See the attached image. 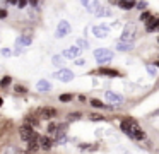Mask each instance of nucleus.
Wrapping results in <instances>:
<instances>
[{"label": "nucleus", "instance_id": "f704fd0d", "mask_svg": "<svg viewBox=\"0 0 159 154\" xmlns=\"http://www.w3.org/2000/svg\"><path fill=\"white\" fill-rule=\"evenodd\" d=\"M137 7H139L140 10H142V9H145V7H147V2H139V3H137Z\"/></svg>", "mask_w": 159, "mask_h": 154}, {"label": "nucleus", "instance_id": "c85d7f7f", "mask_svg": "<svg viewBox=\"0 0 159 154\" xmlns=\"http://www.w3.org/2000/svg\"><path fill=\"white\" fill-rule=\"evenodd\" d=\"M55 130H58V125H55V123H50V125H48V132H55Z\"/></svg>", "mask_w": 159, "mask_h": 154}, {"label": "nucleus", "instance_id": "4c0bfd02", "mask_svg": "<svg viewBox=\"0 0 159 154\" xmlns=\"http://www.w3.org/2000/svg\"><path fill=\"white\" fill-rule=\"evenodd\" d=\"M156 65H157V67H159V62H156Z\"/></svg>", "mask_w": 159, "mask_h": 154}, {"label": "nucleus", "instance_id": "b1692460", "mask_svg": "<svg viewBox=\"0 0 159 154\" xmlns=\"http://www.w3.org/2000/svg\"><path fill=\"white\" fill-rule=\"evenodd\" d=\"M77 46H79V48H86V50H87V48H89V43H87V41L86 40H77Z\"/></svg>", "mask_w": 159, "mask_h": 154}, {"label": "nucleus", "instance_id": "6ab92c4d", "mask_svg": "<svg viewBox=\"0 0 159 154\" xmlns=\"http://www.w3.org/2000/svg\"><path fill=\"white\" fill-rule=\"evenodd\" d=\"M82 5L86 7V10H87V12H91V14H94V12H96V9H98V3L96 2H82Z\"/></svg>", "mask_w": 159, "mask_h": 154}, {"label": "nucleus", "instance_id": "a211bd4d", "mask_svg": "<svg viewBox=\"0 0 159 154\" xmlns=\"http://www.w3.org/2000/svg\"><path fill=\"white\" fill-rule=\"evenodd\" d=\"M145 70H147V74L151 75V77H156V75H157V65L156 63H147L145 65Z\"/></svg>", "mask_w": 159, "mask_h": 154}, {"label": "nucleus", "instance_id": "2f4dec72", "mask_svg": "<svg viewBox=\"0 0 159 154\" xmlns=\"http://www.w3.org/2000/svg\"><path fill=\"white\" fill-rule=\"evenodd\" d=\"M91 120H93V122H99V120H103V116L101 115H91Z\"/></svg>", "mask_w": 159, "mask_h": 154}, {"label": "nucleus", "instance_id": "bb28decb", "mask_svg": "<svg viewBox=\"0 0 159 154\" xmlns=\"http://www.w3.org/2000/svg\"><path fill=\"white\" fill-rule=\"evenodd\" d=\"M151 17H152V16H151L149 12H142V14H140V21H142V22H147Z\"/></svg>", "mask_w": 159, "mask_h": 154}, {"label": "nucleus", "instance_id": "1a4fd4ad", "mask_svg": "<svg viewBox=\"0 0 159 154\" xmlns=\"http://www.w3.org/2000/svg\"><path fill=\"white\" fill-rule=\"evenodd\" d=\"M93 34L96 38H106L110 34V27L108 26H94L93 27Z\"/></svg>", "mask_w": 159, "mask_h": 154}, {"label": "nucleus", "instance_id": "72a5a7b5", "mask_svg": "<svg viewBox=\"0 0 159 154\" xmlns=\"http://www.w3.org/2000/svg\"><path fill=\"white\" fill-rule=\"evenodd\" d=\"M7 17V10L5 9H0V19H5Z\"/></svg>", "mask_w": 159, "mask_h": 154}, {"label": "nucleus", "instance_id": "393cba45", "mask_svg": "<svg viewBox=\"0 0 159 154\" xmlns=\"http://www.w3.org/2000/svg\"><path fill=\"white\" fill-rule=\"evenodd\" d=\"M11 81H12V79L9 77V75H5V77L2 79V81H0V86H2V87H5V86H9V84H11Z\"/></svg>", "mask_w": 159, "mask_h": 154}, {"label": "nucleus", "instance_id": "c756f323", "mask_svg": "<svg viewBox=\"0 0 159 154\" xmlns=\"http://www.w3.org/2000/svg\"><path fill=\"white\" fill-rule=\"evenodd\" d=\"M79 116H80V113H70L69 120H79Z\"/></svg>", "mask_w": 159, "mask_h": 154}, {"label": "nucleus", "instance_id": "0eeeda50", "mask_svg": "<svg viewBox=\"0 0 159 154\" xmlns=\"http://www.w3.org/2000/svg\"><path fill=\"white\" fill-rule=\"evenodd\" d=\"M80 51H82V50H80L77 44H74V46L63 50L62 57H63V58H70V60H77V58H79V55H80Z\"/></svg>", "mask_w": 159, "mask_h": 154}, {"label": "nucleus", "instance_id": "f257e3e1", "mask_svg": "<svg viewBox=\"0 0 159 154\" xmlns=\"http://www.w3.org/2000/svg\"><path fill=\"white\" fill-rule=\"evenodd\" d=\"M120 127H121V132H123L125 135H128L130 139H134V140H144L145 139V132L139 127V123L135 122V120L127 118V120L121 122Z\"/></svg>", "mask_w": 159, "mask_h": 154}, {"label": "nucleus", "instance_id": "e433bc0d", "mask_svg": "<svg viewBox=\"0 0 159 154\" xmlns=\"http://www.w3.org/2000/svg\"><path fill=\"white\" fill-rule=\"evenodd\" d=\"M16 92H26V89L22 86H16Z\"/></svg>", "mask_w": 159, "mask_h": 154}, {"label": "nucleus", "instance_id": "7c9ffc66", "mask_svg": "<svg viewBox=\"0 0 159 154\" xmlns=\"http://www.w3.org/2000/svg\"><path fill=\"white\" fill-rule=\"evenodd\" d=\"M24 53V50H22V46H16V50H14V55H22Z\"/></svg>", "mask_w": 159, "mask_h": 154}, {"label": "nucleus", "instance_id": "9d476101", "mask_svg": "<svg viewBox=\"0 0 159 154\" xmlns=\"http://www.w3.org/2000/svg\"><path fill=\"white\" fill-rule=\"evenodd\" d=\"M159 29V17H151V19L145 22V31L147 33H154Z\"/></svg>", "mask_w": 159, "mask_h": 154}, {"label": "nucleus", "instance_id": "dca6fc26", "mask_svg": "<svg viewBox=\"0 0 159 154\" xmlns=\"http://www.w3.org/2000/svg\"><path fill=\"white\" fill-rule=\"evenodd\" d=\"M39 146H41V149L50 151L53 147V142H52V139H48V137H43V139L39 140Z\"/></svg>", "mask_w": 159, "mask_h": 154}, {"label": "nucleus", "instance_id": "423d86ee", "mask_svg": "<svg viewBox=\"0 0 159 154\" xmlns=\"http://www.w3.org/2000/svg\"><path fill=\"white\" fill-rule=\"evenodd\" d=\"M135 38V26L134 24H127L123 27V33H121V41L123 43H132Z\"/></svg>", "mask_w": 159, "mask_h": 154}, {"label": "nucleus", "instance_id": "cd10ccee", "mask_svg": "<svg viewBox=\"0 0 159 154\" xmlns=\"http://www.w3.org/2000/svg\"><path fill=\"white\" fill-rule=\"evenodd\" d=\"M72 99V94H62L60 96V101H70Z\"/></svg>", "mask_w": 159, "mask_h": 154}, {"label": "nucleus", "instance_id": "f03ea898", "mask_svg": "<svg viewBox=\"0 0 159 154\" xmlns=\"http://www.w3.org/2000/svg\"><path fill=\"white\" fill-rule=\"evenodd\" d=\"M113 51L111 50H108V48H98V50H94V58H96V62L98 63H108V62H111L113 60Z\"/></svg>", "mask_w": 159, "mask_h": 154}, {"label": "nucleus", "instance_id": "5701e85b", "mask_svg": "<svg viewBox=\"0 0 159 154\" xmlns=\"http://www.w3.org/2000/svg\"><path fill=\"white\" fill-rule=\"evenodd\" d=\"M2 154H16V149L12 146H5L4 149H2Z\"/></svg>", "mask_w": 159, "mask_h": 154}, {"label": "nucleus", "instance_id": "aec40b11", "mask_svg": "<svg viewBox=\"0 0 159 154\" xmlns=\"http://www.w3.org/2000/svg\"><path fill=\"white\" fill-rule=\"evenodd\" d=\"M52 62H53V65H55V67L63 68V57H60V55H53V57H52Z\"/></svg>", "mask_w": 159, "mask_h": 154}, {"label": "nucleus", "instance_id": "4be33fe9", "mask_svg": "<svg viewBox=\"0 0 159 154\" xmlns=\"http://www.w3.org/2000/svg\"><path fill=\"white\" fill-rule=\"evenodd\" d=\"M91 105H93L94 108H106V105H103L99 99H91Z\"/></svg>", "mask_w": 159, "mask_h": 154}, {"label": "nucleus", "instance_id": "9b49d317", "mask_svg": "<svg viewBox=\"0 0 159 154\" xmlns=\"http://www.w3.org/2000/svg\"><path fill=\"white\" fill-rule=\"evenodd\" d=\"M31 43H33V38L29 34H22L16 40V46H29Z\"/></svg>", "mask_w": 159, "mask_h": 154}, {"label": "nucleus", "instance_id": "c9c22d12", "mask_svg": "<svg viewBox=\"0 0 159 154\" xmlns=\"http://www.w3.org/2000/svg\"><path fill=\"white\" fill-rule=\"evenodd\" d=\"M84 63H86V62H84L82 58H77V60H75V65H79V67H82Z\"/></svg>", "mask_w": 159, "mask_h": 154}, {"label": "nucleus", "instance_id": "ddd939ff", "mask_svg": "<svg viewBox=\"0 0 159 154\" xmlns=\"http://www.w3.org/2000/svg\"><path fill=\"white\" fill-rule=\"evenodd\" d=\"M115 5L120 7V9H123V10H128V9H132V7H137V3L135 2H125V0H118V2H115Z\"/></svg>", "mask_w": 159, "mask_h": 154}, {"label": "nucleus", "instance_id": "58836bf2", "mask_svg": "<svg viewBox=\"0 0 159 154\" xmlns=\"http://www.w3.org/2000/svg\"><path fill=\"white\" fill-rule=\"evenodd\" d=\"M0 105H2V98H0Z\"/></svg>", "mask_w": 159, "mask_h": 154}, {"label": "nucleus", "instance_id": "473e14b6", "mask_svg": "<svg viewBox=\"0 0 159 154\" xmlns=\"http://www.w3.org/2000/svg\"><path fill=\"white\" fill-rule=\"evenodd\" d=\"M28 3H29V2H26V0H19V2H17V7H19V9H22V7H26Z\"/></svg>", "mask_w": 159, "mask_h": 154}, {"label": "nucleus", "instance_id": "f3484780", "mask_svg": "<svg viewBox=\"0 0 159 154\" xmlns=\"http://www.w3.org/2000/svg\"><path fill=\"white\" fill-rule=\"evenodd\" d=\"M99 74L101 75H108V77H116L118 75V70H115V68H99Z\"/></svg>", "mask_w": 159, "mask_h": 154}, {"label": "nucleus", "instance_id": "f8f14e48", "mask_svg": "<svg viewBox=\"0 0 159 154\" xmlns=\"http://www.w3.org/2000/svg\"><path fill=\"white\" fill-rule=\"evenodd\" d=\"M36 89H38L39 92H48V91H52V84H50V81H46V79H41V81H38V84H36Z\"/></svg>", "mask_w": 159, "mask_h": 154}, {"label": "nucleus", "instance_id": "4468645a", "mask_svg": "<svg viewBox=\"0 0 159 154\" xmlns=\"http://www.w3.org/2000/svg\"><path fill=\"white\" fill-rule=\"evenodd\" d=\"M94 16H96V17H108V16H111V10L106 9V7H99V5H98Z\"/></svg>", "mask_w": 159, "mask_h": 154}, {"label": "nucleus", "instance_id": "6e6552de", "mask_svg": "<svg viewBox=\"0 0 159 154\" xmlns=\"http://www.w3.org/2000/svg\"><path fill=\"white\" fill-rule=\"evenodd\" d=\"M104 98H106V101L110 103V105H121V103H123V96L116 94V92H113V91H106L104 92Z\"/></svg>", "mask_w": 159, "mask_h": 154}, {"label": "nucleus", "instance_id": "7ed1b4c3", "mask_svg": "<svg viewBox=\"0 0 159 154\" xmlns=\"http://www.w3.org/2000/svg\"><path fill=\"white\" fill-rule=\"evenodd\" d=\"M53 77L60 82H70V81H74L75 75H74V72L69 70V68H60V70H57L55 74H53Z\"/></svg>", "mask_w": 159, "mask_h": 154}, {"label": "nucleus", "instance_id": "20e7f679", "mask_svg": "<svg viewBox=\"0 0 159 154\" xmlns=\"http://www.w3.org/2000/svg\"><path fill=\"white\" fill-rule=\"evenodd\" d=\"M70 31H72V27H70V24L67 22V21H60L58 26H57V31H55V38H65L67 34H70Z\"/></svg>", "mask_w": 159, "mask_h": 154}, {"label": "nucleus", "instance_id": "412c9836", "mask_svg": "<svg viewBox=\"0 0 159 154\" xmlns=\"http://www.w3.org/2000/svg\"><path fill=\"white\" fill-rule=\"evenodd\" d=\"M41 113H43V116H46V118H50V116H55V115H57V111H55V110H50V108L41 110Z\"/></svg>", "mask_w": 159, "mask_h": 154}, {"label": "nucleus", "instance_id": "a878e982", "mask_svg": "<svg viewBox=\"0 0 159 154\" xmlns=\"http://www.w3.org/2000/svg\"><path fill=\"white\" fill-rule=\"evenodd\" d=\"M0 53H2V57H11V55H14V51H11L9 48H2Z\"/></svg>", "mask_w": 159, "mask_h": 154}, {"label": "nucleus", "instance_id": "2eb2a0df", "mask_svg": "<svg viewBox=\"0 0 159 154\" xmlns=\"http://www.w3.org/2000/svg\"><path fill=\"white\" fill-rule=\"evenodd\" d=\"M134 48V43H123V41H118L116 43V50L118 51H130Z\"/></svg>", "mask_w": 159, "mask_h": 154}, {"label": "nucleus", "instance_id": "39448f33", "mask_svg": "<svg viewBox=\"0 0 159 154\" xmlns=\"http://www.w3.org/2000/svg\"><path fill=\"white\" fill-rule=\"evenodd\" d=\"M19 135H21V139L22 140H26V142H31L33 139H36V132L33 130V127H28V125H24V127H21L19 128Z\"/></svg>", "mask_w": 159, "mask_h": 154}]
</instances>
